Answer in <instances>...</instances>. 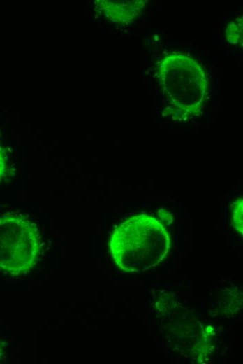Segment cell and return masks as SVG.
I'll use <instances>...</instances> for the list:
<instances>
[{
    "label": "cell",
    "instance_id": "obj_3",
    "mask_svg": "<svg viewBox=\"0 0 243 364\" xmlns=\"http://www.w3.org/2000/svg\"><path fill=\"white\" fill-rule=\"evenodd\" d=\"M41 246L39 230L29 218L20 214H0V271L13 276L29 272Z\"/></svg>",
    "mask_w": 243,
    "mask_h": 364
},
{
    "label": "cell",
    "instance_id": "obj_1",
    "mask_svg": "<svg viewBox=\"0 0 243 364\" xmlns=\"http://www.w3.org/2000/svg\"><path fill=\"white\" fill-rule=\"evenodd\" d=\"M170 237L156 218L139 214L117 226L110 241L116 265L126 272H138L155 267L168 253Z\"/></svg>",
    "mask_w": 243,
    "mask_h": 364
},
{
    "label": "cell",
    "instance_id": "obj_6",
    "mask_svg": "<svg viewBox=\"0 0 243 364\" xmlns=\"http://www.w3.org/2000/svg\"><path fill=\"white\" fill-rule=\"evenodd\" d=\"M5 360V352L3 351V346L0 342V363Z\"/></svg>",
    "mask_w": 243,
    "mask_h": 364
},
{
    "label": "cell",
    "instance_id": "obj_5",
    "mask_svg": "<svg viewBox=\"0 0 243 364\" xmlns=\"http://www.w3.org/2000/svg\"><path fill=\"white\" fill-rule=\"evenodd\" d=\"M6 159L5 154L0 147V182L4 177L6 172Z\"/></svg>",
    "mask_w": 243,
    "mask_h": 364
},
{
    "label": "cell",
    "instance_id": "obj_4",
    "mask_svg": "<svg viewBox=\"0 0 243 364\" xmlns=\"http://www.w3.org/2000/svg\"><path fill=\"white\" fill-rule=\"evenodd\" d=\"M233 223L235 227L242 234V199L235 202L233 210Z\"/></svg>",
    "mask_w": 243,
    "mask_h": 364
},
{
    "label": "cell",
    "instance_id": "obj_2",
    "mask_svg": "<svg viewBox=\"0 0 243 364\" xmlns=\"http://www.w3.org/2000/svg\"><path fill=\"white\" fill-rule=\"evenodd\" d=\"M160 86L175 115H196L208 92L203 70L192 58L182 54L165 57L159 70Z\"/></svg>",
    "mask_w": 243,
    "mask_h": 364
}]
</instances>
